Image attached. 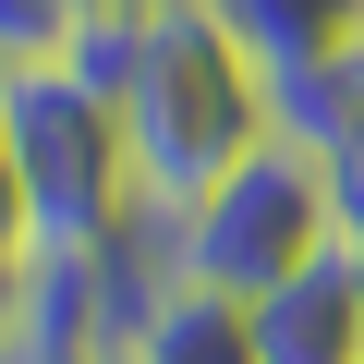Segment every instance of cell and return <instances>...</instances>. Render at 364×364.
<instances>
[{
  "instance_id": "277c9868",
  "label": "cell",
  "mask_w": 364,
  "mask_h": 364,
  "mask_svg": "<svg viewBox=\"0 0 364 364\" xmlns=\"http://www.w3.org/2000/svg\"><path fill=\"white\" fill-rule=\"evenodd\" d=\"M243 316H255V364H364V267H352V243L304 255Z\"/></svg>"
},
{
  "instance_id": "52a82bcc",
  "label": "cell",
  "mask_w": 364,
  "mask_h": 364,
  "mask_svg": "<svg viewBox=\"0 0 364 364\" xmlns=\"http://www.w3.org/2000/svg\"><path fill=\"white\" fill-rule=\"evenodd\" d=\"M0 243H13V255L37 243V219H25V170H13V122H0Z\"/></svg>"
},
{
  "instance_id": "6da1fadb",
  "label": "cell",
  "mask_w": 364,
  "mask_h": 364,
  "mask_svg": "<svg viewBox=\"0 0 364 364\" xmlns=\"http://www.w3.org/2000/svg\"><path fill=\"white\" fill-rule=\"evenodd\" d=\"M267 134H279V109H267L255 49H243L219 13H207V0H158L146 61H134V85H122L134 195H146L158 219H182V207H195L219 170H243Z\"/></svg>"
},
{
  "instance_id": "ba28073f",
  "label": "cell",
  "mask_w": 364,
  "mask_h": 364,
  "mask_svg": "<svg viewBox=\"0 0 364 364\" xmlns=\"http://www.w3.org/2000/svg\"><path fill=\"white\" fill-rule=\"evenodd\" d=\"M13 316H25V255L0 243V352H13Z\"/></svg>"
},
{
  "instance_id": "3957f363",
  "label": "cell",
  "mask_w": 364,
  "mask_h": 364,
  "mask_svg": "<svg viewBox=\"0 0 364 364\" xmlns=\"http://www.w3.org/2000/svg\"><path fill=\"white\" fill-rule=\"evenodd\" d=\"M340 243V219H328V170L291 146V134H267L243 170H219L195 207L170 219V255H182V279L195 291H231V304H255V291H279L304 255H328Z\"/></svg>"
},
{
  "instance_id": "7a4b0ae2",
  "label": "cell",
  "mask_w": 364,
  "mask_h": 364,
  "mask_svg": "<svg viewBox=\"0 0 364 364\" xmlns=\"http://www.w3.org/2000/svg\"><path fill=\"white\" fill-rule=\"evenodd\" d=\"M0 122H13V170H25L37 243H122L146 219L122 109L97 85H73L61 61H13V73H0Z\"/></svg>"
},
{
  "instance_id": "5b68a950",
  "label": "cell",
  "mask_w": 364,
  "mask_h": 364,
  "mask_svg": "<svg viewBox=\"0 0 364 364\" xmlns=\"http://www.w3.org/2000/svg\"><path fill=\"white\" fill-rule=\"evenodd\" d=\"M207 13L255 49V73H267V85H279V73H304V61L364 49V0H207Z\"/></svg>"
},
{
  "instance_id": "8992f818",
  "label": "cell",
  "mask_w": 364,
  "mask_h": 364,
  "mask_svg": "<svg viewBox=\"0 0 364 364\" xmlns=\"http://www.w3.org/2000/svg\"><path fill=\"white\" fill-rule=\"evenodd\" d=\"M73 25H85V0H0V73L13 61H61Z\"/></svg>"
}]
</instances>
